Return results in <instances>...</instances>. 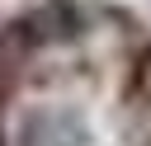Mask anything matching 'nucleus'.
<instances>
[{"instance_id":"nucleus-1","label":"nucleus","mask_w":151,"mask_h":146,"mask_svg":"<svg viewBox=\"0 0 151 146\" xmlns=\"http://www.w3.org/2000/svg\"><path fill=\"white\" fill-rule=\"evenodd\" d=\"M90 141H94V127L71 104H38L19 118V132H14V146H90Z\"/></svg>"},{"instance_id":"nucleus-2","label":"nucleus","mask_w":151,"mask_h":146,"mask_svg":"<svg viewBox=\"0 0 151 146\" xmlns=\"http://www.w3.org/2000/svg\"><path fill=\"white\" fill-rule=\"evenodd\" d=\"M14 24H19V33H24V42H28L33 52L85 38V9H80L76 0H42V5L24 9Z\"/></svg>"}]
</instances>
